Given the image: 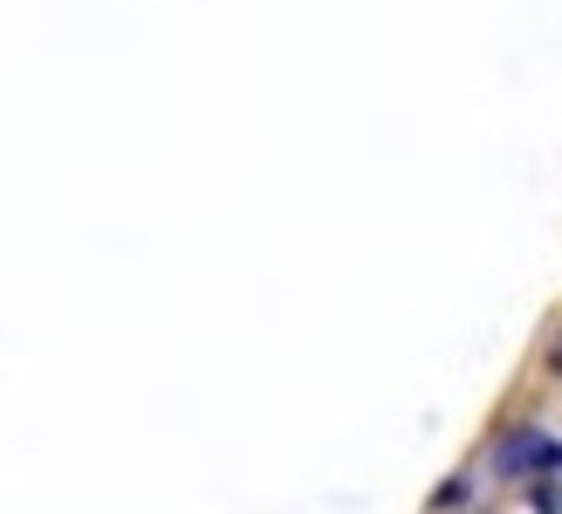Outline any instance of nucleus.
I'll return each mask as SVG.
<instances>
[{
  "label": "nucleus",
  "mask_w": 562,
  "mask_h": 514,
  "mask_svg": "<svg viewBox=\"0 0 562 514\" xmlns=\"http://www.w3.org/2000/svg\"><path fill=\"white\" fill-rule=\"evenodd\" d=\"M528 501H536V514H562V494H555V480H536V488H528Z\"/></svg>",
  "instance_id": "obj_2"
},
{
  "label": "nucleus",
  "mask_w": 562,
  "mask_h": 514,
  "mask_svg": "<svg viewBox=\"0 0 562 514\" xmlns=\"http://www.w3.org/2000/svg\"><path fill=\"white\" fill-rule=\"evenodd\" d=\"M549 364H555V370H562V343H555V357H549Z\"/></svg>",
  "instance_id": "obj_3"
},
{
  "label": "nucleus",
  "mask_w": 562,
  "mask_h": 514,
  "mask_svg": "<svg viewBox=\"0 0 562 514\" xmlns=\"http://www.w3.org/2000/svg\"><path fill=\"white\" fill-rule=\"evenodd\" d=\"M549 467H562V446L549 433H515L501 446V473H549Z\"/></svg>",
  "instance_id": "obj_1"
}]
</instances>
